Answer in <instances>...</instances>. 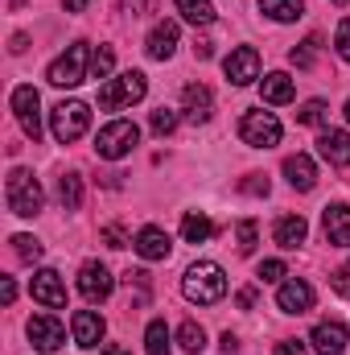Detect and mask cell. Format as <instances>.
Instances as JSON below:
<instances>
[{"instance_id":"cell-39","label":"cell","mask_w":350,"mask_h":355,"mask_svg":"<svg viewBox=\"0 0 350 355\" xmlns=\"http://www.w3.org/2000/svg\"><path fill=\"white\" fill-rule=\"evenodd\" d=\"M284 272H288V268H284V261H264V265L256 268V277H260V281H280Z\"/></svg>"},{"instance_id":"cell-5","label":"cell","mask_w":350,"mask_h":355,"mask_svg":"<svg viewBox=\"0 0 350 355\" xmlns=\"http://www.w3.org/2000/svg\"><path fill=\"white\" fill-rule=\"evenodd\" d=\"M145 91H149V79H145L140 71H124L120 79H107V83L99 87V107H103V112L132 107L136 99H145Z\"/></svg>"},{"instance_id":"cell-43","label":"cell","mask_w":350,"mask_h":355,"mask_svg":"<svg viewBox=\"0 0 350 355\" xmlns=\"http://www.w3.org/2000/svg\"><path fill=\"white\" fill-rule=\"evenodd\" d=\"M0 297H4V306H12V302H17V285H12V277H4V281H0Z\"/></svg>"},{"instance_id":"cell-22","label":"cell","mask_w":350,"mask_h":355,"mask_svg":"<svg viewBox=\"0 0 350 355\" xmlns=\"http://www.w3.org/2000/svg\"><path fill=\"white\" fill-rule=\"evenodd\" d=\"M317 153L330 162V166H338V170H347L350 166V132H322V141H317Z\"/></svg>"},{"instance_id":"cell-46","label":"cell","mask_w":350,"mask_h":355,"mask_svg":"<svg viewBox=\"0 0 350 355\" xmlns=\"http://www.w3.org/2000/svg\"><path fill=\"white\" fill-rule=\"evenodd\" d=\"M99 355H132V352H128L124 343H107V347H103V352H99Z\"/></svg>"},{"instance_id":"cell-34","label":"cell","mask_w":350,"mask_h":355,"mask_svg":"<svg viewBox=\"0 0 350 355\" xmlns=\"http://www.w3.org/2000/svg\"><path fill=\"white\" fill-rule=\"evenodd\" d=\"M111 67H116L111 46H99V50L91 54V79H107V75H111Z\"/></svg>"},{"instance_id":"cell-42","label":"cell","mask_w":350,"mask_h":355,"mask_svg":"<svg viewBox=\"0 0 350 355\" xmlns=\"http://www.w3.org/2000/svg\"><path fill=\"white\" fill-rule=\"evenodd\" d=\"M276 355H305V343H297V339H284V343H276Z\"/></svg>"},{"instance_id":"cell-21","label":"cell","mask_w":350,"mask_h":355,"mask_svg":"<svg viewBox=\"0 0 350 355\" xmlns=\"http://www.w3.org/2000/svg\"><path fill=\"white\" fill-rule=\"evenodd\" d=\"M284 178H288L293 190H313L317 186V166L305 153H293V157H284Z\"/></svg>"},{"instance_id":"cell-18","label":"cell","mask_w":350,"mask_h":355,"mask_svg":"<svg viewBox=\"0 0 350 355\" xmlns=\"http://www.w3.org/2000/svg\"><path fill=\"white\" fill-rule=\"evenodd\" d=\"M322 223H326V240L334 248H350V207L347 202H330Z\"/></svg>"},{"instance_id":"cell-29","label":"cell","mask_w":350,"mask_h":355,"mask_svg":"<svg viewBox=\"0 0 350 355\" xmlns=\"http://www.w3.org/2000/svg\"><path fill=\"white\" fill-rule=\"evenodd\" d=\"M317 50H322V37L313 33V37H305V42H301V46H297V50L288 54V62H293L297 71H309V67L317 62Z\"/></svg>"},{"instance_id":"cell-12","label":"cell","mask_w":350,"mask_h":355,"mask_svg":"<svg viewBox=\"0 0 350 355\" xmlns=\"http://www.w3.org/2000/svg\"><path fill=\"white\" fill-rule=\"evenodd\" d=\"M111 289H116V281H111V272L99 265V261H87V265L79 268V293L87 302H107Z\"/></svg>"},{"instance_id":"cell-45","label":"cell","mask_w":350,"mask_h":355,"mask_svg":"<svg viewBox=\"0 0 350 355\" xmlns=\"http://www.w3.org/2000/svg\"><path fill=\"white\" fill-rule=\"evenodd\" d=\"M25 46H29V37H25V33H12V46H8V50H12V54H25Z\"/></svg>"},{"instance_id":"cell-30","label":"cell","mask_w":350,"mask_h":355,"mask_svg":"<svg viewBox=\"0 0 350 355\" xmlns=\"http://www.w3.org/2000/svg\"><path fill=\"white\" fill-rule=\"evenodd\" d=\"M326 120H330L326 99H309V103H301V112H297V124H305V128H322Z\"/></svg>"},{"instance_id":"cell-47","label":"cell","mask_w":350,"mask_h":355,"mask_svg":"<svg viewBox=\"0 0 350 355\" xmlns=\"http://www.w3.org/2000/svg\"><path fill=\"white\" fill-rule=\"evenodd\" d=\"M235 347H239V343H235V335H231V331H227V335H223V352L231 355V352H235Z\"/></svg>"},{"instance_id":"cell-14","label":"cell","mask_w":350,"mask_h":355,"mask_svg":"<svg viewBox=\"0 0 350 355\" xmlns=\"http://www.w3.org/2000/svg\"><path fill=\"white\" fill-rule=\"evenodd\" d=\"M177 37H181V29H177V21H157V25H153V33L145 37V54H149V58H157V62H165V58H174V50H177Z\"/></svg>"},{"instance_id":"cell-32","label":"cell","mask_w":350,"mask_h":355,"mask_svg":"<svg viewBox=\"0 0 350 355\" xmlns=\"http://www.w3.org/2000/svg\"><path fill=\"white\" fill-rule=\"evenodd\" d=\"M145 347H149V355H169V331H165L161 318L149 322V331H145Z\"/></svg>"},{"instance_id":"cell-24","label":"cell","mask_w":350,"mask_h":355,"mask_svg":"<svg viewBox=\"0 0 350 355\" xmlns=\"http://www.w3.org/2000/svg\"><path fill=\"white\" fill-rule=\"evenodd\" d=\"M181 236H185L190 244H206V240L214 236V223H210L202 211H190V215L181 219Z\"/></svg>"},{"instance_id":"cell-48","label":"cell","mask_w":350,"mask_h":355,"mask_svg":"<svg viewBox=\"0 0 350 355\" xmlns=\"http://www.w3.org/2000/svg\"><path fill=\"white\" fill-rule=\"evenodd\" d=\"M91 0H66V12H83Z\"/></svg>"},{"instance_id":"cell-49","label":"cell","mask_w":350,"mask_h":355,"mask_svg":"<svg viewBox=\"0 0 350 355\" xmlns=\"http://www.w3.org/2000/svg\"><path fill=\"white\" fill-rule=\"evenodd\" d=\"M330 4H350V0H330Z\"/></svg>"},{"instance_id":"cell-44","label":"cell","mask_w":350,"mask_h":355,"mask_svg":"<svg viewBox=\"0 0 350 355\" xmlns=\"http://www.w3.org/2000/svg\"><path fill=\"white\" fill-rule=\"evenodd\" d=\"M235 302H239V310H252V306H256V285L239 289V297H235Z\"/></svg>"},{"instance_id":"cell-1","label":"cell","mask_w":350,"mask_h":355,"mask_svg":"<svg viewBox=\"0 0 350 355\" xmlns=\"http://www.w3.org/2000/svg\"><path fill=\"white\" fill-rule=\"evenodd\" d=\"M181 293H185L190 302H198V306H214V302H223V293H227V277H223V268L214 265V261H198V265L185 268Z\"/></svg>"},{"instance_id":"cell-35","label":"cell","mask_w":350,"mask_h":355,"mask_svg":"<svg viewBox=\"0 0 350 355\" xmlns=\"http://www.w3.org/2000/svg\"><path fill=\"white\" fill-rule=\"evenodd\" d=\"M149 128L157 132V137H169L177 128V112H169V107H157L153 116H149Z\"/></svg>"},{"instance_id":"cell-37","label":"cell","mask_w":350,"mask_h":355,"mask_svg":"<svg viewBox=\"0 0 350 355\" xmlns=\"http://www.w3.org/2000/svg\"><path fill=\"white\" fill-rule=\"evenodd\" d=\"M103 244H107V248H128L132 240H128V232H124L120 223H107V227H103Z\"/></svg>"},{"instance_id":"cell-33","label":"cell","mask_w":350,"mask_h":355,"mask_svg":"<svg viewBox=\"0 0 350 355\" xmlns=\"http://www.w3.org/2000/svg\"><path fill=\"white\" fill-rule=\"evenodd\" d=\"M12 252H17V261H42V240H33V236H12Z\"/></svg>"},{"instance_id":"cell-50","label":"cell","mask_w":350,"mask_h":355,"mask_svg":"<svg viewBox=\"0 0 350 355\" xmlns=\"http://www.w3.org/2000/svg\"><path fill=\"white\" fill-rule=\"evenodd\" d=\"M347 120H350V99H347Z\"/></svg>"},{"instance_id":"cell-10","label":"cell","mask_w":350,"mask_h":355,"mask_svg":"<svg viewBox=\"0 0 350 355\" xmlns=\"http://www.w3.org/2000/svg\"><path fill=\"white\" fill-rule=\"evenodd\" d=\"M223 71H227V79H231L235 87L256 83V79H260V54H256V46H239V50H231L227 62H223Z\"/></svg>"},{"instance_id":"cell-38","label":"cell","mask_w":350,"mask_h":355,"mask_svg":"<svg viewBox=\"0 0 350 355\" xmlns=\"http://www.w3.org/2000/svg\"><path fill=\"white\" fill-rule=\"evenodd\" d=\"M330 289L338 293V297H350V261L338 272H330Z\"/></svg>"},{"instance_id":"cell-15","label":"cell","mask_w":350,"mask_h":355,"mask_svg":"<svg viewBox=\"0 0 350 355\" xmlns=\"http://www.w3.org/2000/svg\"><path fill=\"white\" fill-rule=\"evenodd\" d=\"M181 107H185V120L190 124H206L210 112H214V95H210V87H202V83H190V87H181Z\"/></svg>"},{"instance_id":"cell-2","label":"cell","mask_w":350,"mask_h":355,"mask_svg":"<svg viewBox=\"0 0 350 355\" xmlns=\"http://www.w3.org/2000/svg\"><path fill=\"white\" fill-rule=\"evenodd\" d=\"M91 124V107L83 99H62L54 112H50V132L58 145H75Z\"/></svg>"},{"instance_id":"cell-27","label":"cell","mask_w":350,"mask_h":355,"mask_svg":"<svg viewBox=\"0 0 350 355\" xmlns=\"http://www.w3.org/2000/svg\"><path fill=\"white\" fill-rule=\"evenodd\" d=\"M58 202H62V211H79V202H83V178L79 174L58 178Z\"/></svg>"},{"instance_id":"cell-17","label":"cell","mask_w":350,"mask_h":355,"mask_svg":"<svg viewBox=\"0 0 350 355\" xmlns=\"http://www.w3.org/2000/svg\"><path fill=\"white\" fill-rule=\"evenodd\" d=\"M347 327L342 322H317L313 327V335H309V343H313V352L317 355H342L347 352Z\"/></svg>"},{"instance_id":"cell-26","label":"cell","mask_w":350,"mask_h":355,"mask_svg":"<svg viewBox=\"0 0 350 355\" xmlns=\"http://www.w3.org/2000/svg\"><path fill=\"white\" fill-rule=\"evenodd\" d=\"M260 8L272 17V21H297V17H305V0H260Z\"/></svg>"},{"instance_id":"cell-31","label":"cell","mask_w":350,"mask_h":355,"mask_svg":"<svg viewBox=\"0 0 350 355\" xmlns=\"http://www.w3.org/2000/svg\"><path fill=\"white\" fill-rule=\"evenodd\" d=\"M177 343H181V352L198 355L206 347V331H202L198 322H181V327H177Z\"/></svg>"},{"instance_id":"cell-7","label":"cell","mask_w":350,"mask_h":355,"mask_svg":"<svg viewBox=\"0 0 350 355\" xmlns=\"http://www.w3.org/2000/svg\"><path fill=\"white\" fill-rule=\"evenodd\" d=\"M239 137H243V145H252V149H272V145H280V120H276L272 112H243Z\"/></svg>"},{"instance_id":"cell-20","label":"cell","mask_w":350,"mask_h":355,"mask_svg":"<svg viewBox=\"0 0 350 355\" xmlns=\"http://www.w3.org/2000/svg\"><path fill=\"white\" fill-rule=\"evenodd\" d=\"M272 236H276V244H280L284 252H293V248H301V244H305L309 223H305L301 215H280V219H276V227H272Z\"/></svg>"},{"instance_id":"cell-3","label":"cell","mask_w":350,"mask_h":355,"mask_svg":"<svg viewBox=\"0 0 350 355\" xmlns=\"http://www.w3.org/2000/svg\"><path fill=\"white\" fill-rule=\"evenodd\" d=\"M87 71H91L87 42H71V46H66V54H58V58L50 62L46 79H50L54 87H79V83L87 79Z\"/></svg>"},{"instance_id":"cell-16","label":"cell","mask_w":350,"mask_h":355,"mask_svg":"<svg viewBox=\"0 0 350 355\" xmlns=\"http://www.w3.org/2000/svg\"><path fill=\"white\" fill-rule=\"evenodd\" d=\"M132 248H136L145 261H169V252H174L169 232H161V227H140L136 240H132Z\"/></svg>"},{"instance_id":"cell-25","label":"cell","mask_w":350,"mask_h":355,"mask_svg":"<svg viewBox=\"0 0 350 355\" xmlns=\"http://www.w3.org/2000/svg\"><path fill=\"white\" fill-rule=\"evenodd\" d=\"M174 4H177V12H181L190 25H214V17H219L210 0H174Z\"/></svg>"},{"instance_id":"cell-13","label":"cell","mask_w":350,"mask_h":355,"mask_svg":"<svg viewBox=\"0 0 350 355\" xmlns=\"http://www.w3.org/2000/svg\"><path fill=\"white\" fill-rule=\"evenodd\" d=\"M276 306H280L284 314H305V310H313V285L301 281V277L284 281L280 293H276Z\"/></svg>"},{"instance_id":"cell-11","label":"cell","mask_w":350,"mask_h":355,"mask_svg":"<svg viewBox=\"0 0 350 355\" xmlns=\"http://www.w3.org/2000/svg\"><path fill=\"white\" fill-rule=\"evenodd\" d=\"M29 293H33V302L50 306V310H62V306H66V285H62V277H58L54 268H42V272H33V281H29Z\"/></svg>"},{"instance_id":"cell-41","label":"cell","mask_w":350,"mask_h":355,"mask_svg":"<svg viewBox=\"0 0 350 355\" xmlns=\"http://www.w3.org/2000/svg\"><path fill=\"white\" fill-rule=\"evenodd\" d=\"M239 186H243V190H248V194H268V178H260V174L243 178V182H239Z\"/></svg>"},{"instance_id":"cell-28","label":"cell","mask_w":350,"mask_h":355,"mask_svg":"<svg viewBox=\"0 0 350 355\" xmlns=\"http://www.w3.org/2000/svg\"><path fill=\"white\" fill-rule=\"evenodd\" d=\"M256 244H260V223H256V219L235 223V248H239V257H252Z\"/></svg>"},{"instance_id":"cell-8","label":"cell","mask_w":350,"mask_h":355,"mask_svg":"<svg viewBox=\"0 0 350 355\" xmlns=\"http://www.w3.org/2000/svg\"><path fill=\"white\" fill-rule=\"evenodd\" d=\"M37 107H42V95H37V87L21 83V87L12 91V112H17V120H21V128H25V137H29L33 145L42 141V116H37Z\"/></svg>"},{"instance_id":"cell-36","label":"cell","mask_w":350,"mask_h":355,"mask_svg":"<svg viewBox=\"0 0 350 355\" xmlns=\"http://www.w3.org/2000/svg\"><path fill=\"white\" fill-rule=\"evenodd\" d=\"M157 4H161V0H120V12H128V17H149V12H157Z\"/></svg>"},{"instance_id":"cell-40","label":"cell","mask_w":350,"mask_h":355,"mask_svg":"<svg viewBox=\"0 0 350 355\" xmlns=\"http://www.w3.org/2000/svg\"><path fill=\"white\" fill-rule=\"evenodd\" d=\"M334 46H338V58H342V62H350V17L338 25V37H334Z\"/></svg>"},{"instance_id":"cell-23","label":"cell","mask_w":350,"mask_h":355,"mask_svg":"<svg viewBox=\"0 0 350 355\" xmlns=\"http://www.w3.org/2000/svg\"><path fill=\"white\" fill-rule=\"evenodd\" d=\"M260 95H264V103H293L297 87H293V79L284 71H272V75H264Z\"/></svg>"},{"instance_id":"cell-6","label":"cell","mask_w":350,"mask_h":355,"mask_svg":"<svg viewBox=\"0 0 350 355\" xmlns=\"http://www.w3.org/2000/svg\"><path fill=\"white\" fill-rule=\"evenodd\" d=\"M4 194H8V211H12V215H21V219H33V215L42 211V202H46V194H42L37 178L29 174V170H12Z\"/></svg>"},{"instance_id":"cell-4","label":"cell","mask_w":350,"mask_h":355,"mask_svg":"<svg viewBox=\"0 0 350 355\" xmlns=\"http://www.w3.org/2000/svg\"><path fill=\"white\" fill-rule=\"evenodd\" d=\"M136 141H140V128H136L132 120H111V124L99 128L95 153H99L103 162H120V157H128V153L136 149Z\"/></svg>"},{"instance_id":"cell-9","label":"cell","mask_w":350,"mask_h":355,"mask_svg":"<svg viewBox=\"0 0 350 355\" xmlns=\"http://www.w3.org/2000/svg\"><path fill=\"white\" fill-rule=\"evenodd\" d=\"M29 343L46 355L62 352V347H66V327H62L54 314H33V318H29Z\"/></svg>"},{"instance_id":"cell-19","label":"cell","mask_w":350,"mask_h":355,"mask_svg":"<svg viewBox=\"0 0 350 355\" xmlns=\"http://www.w3.org/2000/svg\"><path fill=\"white\" fill-rule=\"evenodd\" d=\"M71 331H75V343L79 347H99V339H103V318L95 314V310H75V318H71Z\"/></svg>"}]
</instances>
